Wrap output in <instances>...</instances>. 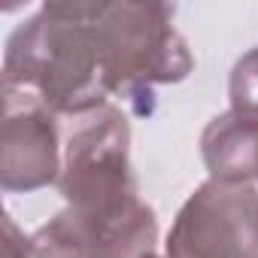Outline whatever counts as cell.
<instances>
[{"instance_id":"9","label":"cell","mask_w":258,"mask_h":258,"mask_svg":"<svg viewBox=\"0 0 258 258\" xmlns=\"http://www.w3.org/2000/svg\"><path fill=\"white\" fill-rule=\"evenodd\" d=\"M4 258H34L31 240L19 231L13 216H4Z\"/></svg>"},{"instance_id":"6","label":"cell","mask_w":258,"mask_h":258,"mask_svg":"<svg viewBox=\"0 0 258 258\" xmlns=\"http://www.w3.org/2000/svg\"><path fill=\"white\" fill-rule=\"evenodd\" d=\"M201 155L216 182L258 179V115L228 109L201 134Z\"/></svg>"},{"instance_id":"4","label":"cell","mask_w":258,"mask_h":258,"mask_svg":"<svg viewBox=\"0 0 258 258\" xmlns=\"http://www.w3.org/2000/svg\"><path fill=\"white\" fill-rule=\"evenodd\" d=\"M167 258L258 255V188L252 182H204L167 231Z\"/></svg>"},{"instance_id":"3","label":"cell","mask_w":258,"mask_h":258,"mask_svg":"<svg viewBox=\"0 0 258 258\" xmlns=\"http://www.w3.org/2000/svg\"><path fill=\"white\" fill-rule=\"evenodd\" d=\"M58 191L67 207L94 219H118L143 201L131 170V127L118 106L103 103L73 118Z\"/></svg>"},{"instance_id":"5","label":"cell","mask_w":258,"mask_h":258,"mask_svg":"<svg viewBox=\"0 0 258 258\" xmlns=\"http://www.w3.org/2000/svg\"><path fill=\"white\" fill-rule=\"evenodd\" d=\"M61 140L55 115L40 106H4L0 124V185L37 191L61 176Z\"/></svg>"},{"instance_id":"11","label":"cell","mask_w":258,"mask_h":258,"mask_svg":"<svg viewBox=\"0 0 258 258\" xmlns=\"http://www.w3.org/2000/svg\"><path fill=\"white\" fill-rule=\"evenodd\" d=\"M252 258H258V255H252Z\"/></svg>"},{"instance_id":"1","label":"cell","mask_w":258,"mask_h":258,"mask_svg":"<svg viewBox=\"0 0 258 258\" xmlns=\"http://www.w3.org/2000/svg\"><path fill=\"white\" fill-rule=\"evenodd\" d=\"M4 106H40L52 115H88L109 97L94 0L46 4L7 43Z\"/></svg>"},{"instance_id":"8","label":"cell","mask_w":258,"mask_h":258,"mask_svg":"<svg viewBox=\"0 0 258 258\" xmlns=\"http://www.w3.org/2000/svg\"><path fill=\"white\" fill-rule=\"evenodd\" d=\"M228 97H231V109L258 115V46L249 49L231 70V82H228Z\"/></svg>"},{"instance_id":"10","label":"cell","mask_w":258,"mask_h":258,"mask_svg":"<svg viewBox=\"0 0 258 258\" xmlns=\"http://www.w3.org/2000/svg\"><path fill=\"white\" fill-rule=\"evenodd\" d=\"M146 258H167V255H155V252H152V255H146Z\"/></svg>"},{"instance_id":"2","label":"cell","mask_w":258,"mask_h":258,"mask_svg":"<svg viewBox=\"0 0 258 258\" xmlns=\"http://www.w3.org/2000/svg\"><path fill=\"white\" fill-rule=\"evenodd\" d=\"M94 37L106 88L137 115L155 109V85L182 82L195 70L188 43L173 28L167 4H100L94 0Z\"/></svg>"},{"instance_id":"7","label":"cell","mask_w":258,"mask_h":258,"mask_svg":"<svg viewBox=\"0 0 258 258\" xmlns=\"http://www.w3.org/2000/svg\"><path fill=\"white\" fill-rule=\"evenodd\" d=\"M34 258H103L97 219L67 207L31 237Z\"/></svg>"}]
</instances>
